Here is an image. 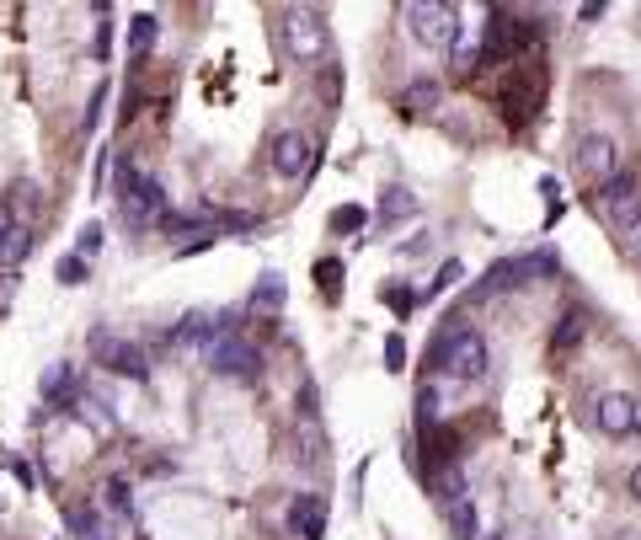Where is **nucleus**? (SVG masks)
Instances as JSON below:
<instances>
[{
	"label": "nucleus",
	"mask_w": 641,
	"mask_h": 540,
	"mask_svg": "<svg viewBox=\"0 0 641 540\" xmlns=\"http://www.w3.org/2000/svg\"><path fill=\"white\" fill-rule=\"evenodd\" d=\"M433 364H439L449 380H481L492 364L487 337L476 327H449V332H439V343H433Z\"/></svg>",
	"instance_id": "1"
},
{
	"label": "nucleus",
	"mask_w": 641,
	"mask_h": 540,
	"mask_svg": "<svg viewBox=\"0 0 641 540\" xmlns=\"http://www.w3.org/2000/svg\"><path fill=\"white\" fill-rule=\"evenodd\" d=\"M401 17H406V33H412L422 49H460V11L455 6L412 0V6H401Z\"/></svg>",
	"instance_id": "2"
},
{
	"label": "nucleus",
	"mask_w": 641,
	"mask_h": 540,
	"mask_svg": "<svg viewBox=\"0 0 641 540\" xmlns=\"http://www.w3.org/2000/svg\"><path fill=\"white\" fill-rule=\"evenodd\" d=\"M593 209H599V220L609 230H620V236H641V182L609 177L604 188L593 193Z\"/></svg>",
	"instance_id": "3"
},
{
	"label": "nucleus",
	"mask_w": 641,
	"mask_h": 540,
	"mask_svg": "<svg viewBox=\"0 0 641 540\" xmlns=\"http://www.w3.org/2000/svg\"><path fill=\"white\" fill-rule=\"evenodd\" d=\"M86 348H91V364H102L107 375H129V380H145V375H150L145 348L129 343V337H118L113 327H91Z\"/></svg>",
	"instance_id": "4"
},
{
	"label": "nucleus",
	"mask_w": 641,
	"mask_h": 540,
	"mask_svg": "<svg viewBox=\"0 0 641 540\" xmlns=\"http://www.w3.org/2000/svg\"><path fill=\"white\" fill-rule=\"evenodd\" d=\"M284 43H289V54L300 59V65H316V59L332 54V33H326V22H321V11H300L294 6L289 17H284Z\"/></svg>",
	"instance_id": "5"
},
{
	"label": "nucleus",
	"mask_w": 641,
	"mask_h": 540,
	"mask_svg": "<svg viewBox=\"0 0 641 540\" xmlns=\"http://www.w3.org/2000/svg\"><path fill=\"white\" fill-rule=\"evenodd\" d=\"M203 359H209V369L214 375H230V380H252L257 369H262V353L246 343L241 332H225L220 343H214L209 353H203Z\"/></svg>",
	"instance_id": "6"
},
{
	"label": "nucleus",
	"mask_w": 641,
	"mask_h": 540,
	"mask_svg": "<svg viewBox=\"0 0 641 540\" xmlns=\"http://www.w3.org/2000/svg\"><path fill=\"white\" fill-rule=\"evenodd\" d=\"M615 166H620V145L609 140V134H583V140H577V172H583L588 182H604L615 177Z\"/></svg>",
	"instance_id": "7"
},
{
	"label": "nucleus",
	"mask_w": 641,
	"mask_h": 540,
	"mask_svg": "<svg viewBox=\"0 0 641 540\" xmlns=\"http://www.w3.org/2000/svg\"><path fill=\"white\" fill-rule=\"evenodd\" d=\"M284 524H289V535H300V540H321L326 535V498L321 492H294Z\"/></svg>",
	"instance_id": "8"
},
{
	"label": "nucleus",
	"mask_w": 641,
	"mask_h": 540,
	"mask_svg": "<svg viewBox=\"0 0 641 540\" xmlns=\"http://www.w3.org/2000/svg\"><path fill=\"white\" fill-rule=\"evenodd\" d=\"M273 172L278 177H305L310 172V140H305V134L300 129H284V134H278V140H273Z\"/></svg>",
	"instance_id": "9"
},
{
	"label": "nucleus",
	"mask_w": 641,
	"mask_h": 540,
	"mask_svg": "<svg viewBox=\"0 0 641 540\" xmlns=\"http://www.w3.org/2000/svg\"><path fill=\"white\" fill-rule=\"evenodd\" d=\"M593 423L604 428V434H631V428L641 423L636 418V396H625V391H609V396H599V412H593Z\"/></svg>",
	"instance_id": "10"
},
{
	"label": "nucleus",
	"mask_w": 641,
	"mask_h": 540,
	"mask_svg": "<svg viewBox=\"0 0 641 540\" xmlns=\"http://www.w3.org/2000/svg\"><path fill=\"white\" fill-rule=\"evenodd\" d=\"M540 102V75H519V81L503 86V118L519 129V123H529V113H535Z\"/></svg>",
	"instance_id": "11"
},
{
	"label": "nucleus",
	"mask_w": 641,
	"mask_h": 540,
	"mask_svg": "<svg viewBox=\"0 0 641 540\" xmlns=\"http://www.w3.org/2000/svg\"><path fill=\"white\" fill-rule=\"evenodd\" d=\"M444 519H449V530H455V540H476V535H481L471 492H465V498H449V503H444Z\"/></svg>",
	"instance_id": "12"
},
{
	"label": "nucleus",
	"mask_w": 641,
	"mask_h": 540,
	"mask_svg": "<svg viewBox=\"0 0 641 540\" xmlns=\"http://www.w3.org/2000/svg\"><path fill=\"white\" fill-rule=\"evenodd\" d=\"M102 508L113 519H134V487L123 482V476H107L102 482Z\"/></svg>",
	"instance_id": "13"
},
{
	"label": "nucleus",
	"mask_w": 641,
	"mask_h": 540,
	"mask_svg": "<svg viewBox=\"0 0 641 540\" xmlns=\"http://www.w3.org/2000/svg\"><path fill=\"white\" fill-rule=\"evenodd\" d=\"M284 295H289L284 273H262V284L252 289V311H284Z\"/></svg>",
	"instance_id": "14"
},
{
	"label": "nucleus",
	"mask_w": 641,
	"mask_h": 540,
	"mask_svg": "<svg viewBox=\"0 0 641 540\" xmlns=\"http://www.w3.org/2000/svg\"><path fill=\"white\" fill-rule=\"evenodd\" d=\"M70 530H75V540H113L97 508H70Z\"/></svg>",
	"instance_id": "15"
},
{
	"label": "nucleus",
	"mask_w": 641,
	"mask_h": 540,
	"mask_svg": "<svg viewBox=\"0 0 641 540\" xmlns=\"http://www.w3.org/2000/svg\"><path fill=\"white\" fill-rule=\"evenodd\" d=\"M417 214V193H406V188H385V198H380V220L390 225V220H412Z\"/></svg>",
	"instance_id": "16"
},
{
	"label": "nucleus",
	"mask_w": 641,
	"mask_h": 540,
	"mask_svg": "<svg viewBox=\"0 0 641 540\" xmlns=\"http://www.w3.org/2000/svg\"><path fill=\"white\" fill-rule=\"evenodd\" d=\"M27 252H33L27 225H0V262H22Z\"/></svg>",
	"instance_id": "17"
},
{
	"label": "nucleus",
	"mask_w": 641,
	"mask_h": 540,
	"mask_svg": "<svg viewBox=\"0 0 641 540\" xmlns=\"http://www.w3.org/2000/svg\"><path fill=\"white\" fill-rule=\"evenodd\" d=\"M406 113H428V107H439V81H412L401 91Z\"/></svg>",
	"instance_id": "18"
},
{
	"label": "nucleus",
	"mask_w": 641,
	"mask_h": 540,
	"mask_svg": "<svg viewBox=\"0 0 641 540\" xmlns=\"http://www.w3.org/2000/svg\"><path fill=\"white\" fill-rule=\"evenodd\" d=\"M86 273H91V262L81 252H65V257L54 262V279L59 284H86Z\"/></svg>",
	"instance_id": "19"
},
{
	"label": "nucleus",
	"mask_w": 641,
	"mask_h": 540,
	"mask_svg": "<svg viewBox=\"0 0 641 540\" xmlns=\"http://www.w3.org/2000/svg\"><path fill=\"white\" fill-rule=\"evenodd\" d=\"M583 332H588V321L577 316V311H572V316H561V327H556V337H551V348H556V353H567L572 343H583Z\"/></svg>",
	"instance_id": "20"
},
{
	"label": "nucleus",
	"mask_w": 641,
	"mask_h": 540,
	"mask_svg": "<svg viewBox=\"0 0 641 540\" xmlns=\"http://www.w3.org/2000/svg\"><path fill=\"white\" fill-rule=\"evenodd\" d=\"M150 43H155V17L145 11V17H134V27H129V54H134V59H145V54H150Z\"/></svg>",
	"instance_id": "21"
},
{
	"label": "nucleus",
	"mask_w": 641,
	"mask_h": 540,
	"mask_svg": "<svg viewBox=\"0 0 641 540\" xmlns=\"http://www.w3.org/2000/svg\"><path fill=\"white\" fill-rule=\"evenodd\" d=\"M38 188L33 182H17V188H11V225H27V214L38 209V198H33Z\"/></svg>",
	"instance_id": "22"
},
{
	"label": "nucleus",
	"mask_w": 641,
	"mask_h": 540,
	"mask_svg": "<svg viewBox=\"0 0 641 540\" xmlns=\"http://www.w3.org/2000/svg\"><path fill=\"white\" fill-rule=\"evenodd\" d=\"M433 423H439V391H433V385H422V391H417V428L428 434Z\"/></svg>",
	"instance_id": "23"
},
{
	"label": "nucleus",
	"mask_w": 641,
	"mask_h": 540,
	"mask_svg": "<svg viewBox=\"0 0 641 540\" xmlns=\"http://www.w3.org/2000/svg\"><path fill=\"white\" fill-rule=\"evenodd\" d=\"M70 391H75L70 364H54V369H49V380H43V396H54V401H59V396H70Z\"/></svg>",
	"instance_id": "24"
},
{
	"label": "nucleus",
	"mask_w": 641,
	"mask_h": 540,
	"mask_svg": "<svg viewBox=\"0 0 641 540\" xmlns=\"http://www.w3.org/2000/svg\"><path fill=\"white\" fill-rule=\"evenodd\" d=\"M460 279H465V268H460V262H455V257H449V262H444V268H439V279H433V284H428V295H444V289H455Z\"/></svg>",
	"instance_id": "25"
},
{
	"label": "nucleus",
	"mask_w": 641,
	"mask_h": 540,
	"mask_svg": "<svg viewBox=\"0 0 641 540\" xmlns=\"http://www.w3.org/2000/svg\"><path fill=\"white\" fill-rule=\"evenodd\" d=\"M364 220H369V214L358 209V204H342V209L332 214V230H364Z\"/></svg>",
	"instance_id": "26"
},
{
	"label": "nucleus",
	"mask_w": 641,
	"mask_h": 540,
	"mask_svg": "<svg viewBox=\"0 0 641 540\" xmlns=\"http://www.w3.org/2000/svg\"><path fill=\"white\" fill-rule=\"evenodd\" d=\"M385 369H406V337L401 332L385 337Z\"/></svg>",
	"instance_id": "27"
},
{
	"label": "nucleus",
	"mask_w": 641,
	"mask_h": 540,
	"mask_svg": "<svg viewBox=\"0 0 641 540\" xmlns=\"http://www.w3.org/2000/svg\"><path fill=\"white\" fill-rule=\"evenodd\" d=\"M97 246H102V225H86V230H81V241H75V252H81V257L91 262V257H97Z\"/></svg>",
	"instance_id": "28"
},
{
	"label": "nucleus",
	"mask_w": 641,
	"mask_h": 540,
	"mask_svg": "<svg viewBox=\"0 0 641 540\" xmlns=\"http://www.w3.org/2000/svg\"><path fill=\"white\" fill-rule=\"evenodd\" d=\"M385 300L396 305V316H406V311H412V300H417V295H412V289H385Z\"/></svg>",
	"instance_id": "29"
},
{
	"label": "nucleus",
	"mask_w": 641,
	"mask_h": 540,
	"mask_svg": "<svg viewBox=\"0 0 641 540\" xmlns=\"http://www.w3.org/2000/svg\"><path fill=\"white\" fill-rule=\"evenodd\" d=\"M337 262H321V268H316V279H321V289H326V295H332V289H337Z\"/></svg>",
	"instance_id": "30"
},
{
	"label": "nucleus",
	"mask_w": 641,
	"mask_h": 540,
	"mask_svg": "<svg viewBox=\"0 0 641 540\" xmlns=\"http://www.w3.org/2000/svg\"><path fill=\"white\" fill-rule=\"evenodd\" d=\"M300 412H305V418H316V380H305V391H300Z\"/></svg>",
	"instance_id": "31"
},
{
	"label": "nucleus",
	"mask_w": 641,
	"mask_h": 540,
	"mask_svg": "<svg viewBox=\"0 0 641 540\" xmlns=\"http://www.w3.org/2000/svg\"><path fill=\"white\" fill-rule=\"evenodd\" d=\"M631 492H636V503H641V466L631 471Z\"/></svg>",
	"instance_id": "32"
},
{
	"label": "nucleus",
	"mask_w": 641,
	"mask_h": 540,
	"mask_svg": "<svg viewBox=\"0 0 641 540\" xmlns=\"http://www.w3.org/2000/svg\"><path fill=\"white\" fill-rule=\"evenodd\" d=\"M492 540H497V535H492Z\"/></svg>",
	"instance_id": "33"
}]
</instances>
